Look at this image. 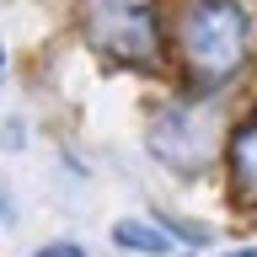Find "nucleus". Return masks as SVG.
Returning <instances> with one entry per match:
<instances>
[{"mask_svg": "<svg viewBox=\"0 0 257 257\" xmlns=\"http://www.w3.org/2000/svg\"><path fill=\"white\" fill-rule=\"evenodd\" d=\"M182 59L198 80H225L246 59V11L236 0H193L182 16Z\"/></svg>", "mask_w": 257, "mask_h": 257, "instance_id": "f257e3e1", "label": "nucleus"}, {"mask_svg": "<svg viewBox=\"0 0 257 257\" xmlns=\"http://www.w3.org/2000/svg\"><path fill=\"white\" fill-rule=\"evenodd\" d=\"M80 22L96 43L118 59L150 64L156 59V0H80Z\"/></svg>", "mask_w": 257, "mask_h": 257, "instance_id": "f03ea898", "label": "nucleus"}, {"mask_svg": "<svg viewBox=\"0 0 257 257\" xmlns=\"http://www.w3.org/2000/svg\"><path fill=\"white\" fill-rule=\"evenodd\" d=\"M230 166H236L241 193H246V198H257V118L236 128V140H230Z\"/></svg>", "mask_w": 257, "mask_h": 257, "instance_id": "7ed1b4c3", "label": "nucleus"}, {"mask_svg": "<svg viewBox=\"0 0 257 257\" xmlns=\"http://www.w3.org/2000/svg\"><path fill=\"white\" fill-rule=\"evenodd\" d=\"M112 241H118V246H128V252H145V257H161L166 246H172V236H166V230H156V225H145V220L112 225Z\"/></svg>", "mask_w": 257, "mask_h": 257, "instance_id": "20e7f679", "label": "nucleus"}, {"mask_svg": "<svg viewBox=\"0 0 257 257\" xmlns=\"http://www.w3.org/2000/svg\"><path fill=\"white\" fill-rule=\"evenodd\" d=\"M32 257H86L80 246H70V241H54V246H38Z\"/></svg>", "mask_w": 257, "mask_h": 257, "instance_id": "39448f33", "label": "nucleus"}, {"mask_svg": "<svg viewBox=\"0 0 257 257\" xmlns=\"http://www.w3.org/2000/svg\"><path fill=\"white\" fill-rule=\"evenodd\" d=\"M230 257H257V252H230Z\"/></svg>", "mask_w": 257, "mask_h": 257, "instance_id": "423d86ee", "label": "nucleus"}]
</instances>
